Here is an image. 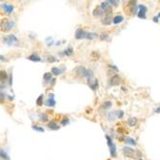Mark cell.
<instances>
[{
  "label": "cell",
  "mask_w": 160,
  "mask_h": 160,
  "mask_svg": "<svg viewBox=\"0 0 160 160\" xmlns=\"http://www.w3.org/2000/svg\"><path fill=\"white\" fill-rule=\"evenodd\" d=\"M123 152L124 154L126 155V157H130V158H132V159H138L142 156V153L140 151L136 150H133L130 147H124L123 148Z\"/></svg>",
  "instance_id": "cell-1"
},
{
  "label": "cell",
  "mask_w": 160,
  "mask_h": 160,
  "mask_svg": "<svg viewBox=\"0 0 160 160\" xmlns=\"http://www.w3.org/2000/svg\"><path fill=\"white\" fill-rule=\"evenodd\" d=\"M136 6V1H129L124 4V11L127 15H131L134 12Z\"/></svg>",
  "instance_id": "cell-2"
},
{
  "label": "cell",
  "mask_w": 160,
  "mask_h": 160,
  "mask_svg": "<svg viewBox=\"0 0 160 160\" xmlns=\"http://www.w3.org/2000/svg\"><path fill=\"white\" fill-rule=\"evenodd\" d=\"M77 71H80V72H78L81 76H83V77H87L88 79H90V78L92 77V73L90 70H86L85 68L83 67H79L77 69Z\"/></svg>",
  "instance_id": "cell-3"
},
{
  "label": "cell",
  "mask_w": 160,
  "mask_h": 160,
  "mask_svg": "<svg viewBox=\"0 0 160 160\" xmlns=\"http://www.w3.org/2000/svg\"><path fill=\"white\" fill-rule=\"evenodd\" d=\"M75 38L77 39L87 38V33H85L83 29H78L77 31H76V34H75Z\"/></svg>",
  "instance_id": "cell-4"
},
{
  "label": "cell",
  "mask_w": 160,
  "mask_h": 160,
  "mask_svg": "<svg viewBox=\"0 0 160 160\" xmlns=\"http://www.w3.org/2000/svg\"><path fill=\"white\" fill-rule=\"evenodd\" d=\"M119 83H121V78L119 76H117V75L111 77V79L109 80V84L110 85H118Z\"/></svg>",
  "instance_id": "cell-5"
},
{
  "label": "cell",
  "mask_w": 160,
  "mask_h": 160,
  "mask_svg": "<svg viewBox=\"0 0 160 160\" xmlns=\"http://www.w3.org/2000/svg\"><path fill=\"white\" fill-rule=\"evenodd\" d=\"M147 8L144 5L139 6V12H138V17L140 18H146V13H147Z\"/></svg>",
  "instance_id": "cell-6"
},
{
  "label": "cell",
  "mask_w": 160,
  "mask_h": 160,
  "mask_svg": "<svg viewBox=\"0 0 160 160\" xmlns=\"http://www.w3.org/2000/svg\"><path fill=\"white\" fill-rule=\"evenodd\" d=\"M3 40L5 41L6 43L12 44V43H14V42H16V41H17V39L15 38L14 35H10V36H8V37L4 38V39H3Z\"/></svg>",
  "instance_id": "cell-7"
},
{
  "label": "cell",
  "mask_w": 160,
  "mask_h": 160,
  "mask_svg": "<svg viewBox=\"0 0 160 160\" xmlns=\"http://www.w3.org/2000/svg\"><path fill=\"white\" fill-rule=\"evenodd\" d=\"M88 85L92 88V89H97V87H98V80H97V79H94V80L88 79Z\"/></svg>",
  "instance_id": "cell-8"
},
{
  "label": "cell",
  "mask_w": 160,
  "mask_h": 160,
  "mask_svg": "<svg viewBox=\"0 0 160 160\" xmlns=\"http://www.w3.org/2000/svg\"><path fill=\"white\" fill-rule=\"evenodd\" d=\"M2 8L4 9V11H5L7 14H11V13H13V11H14V7L12 5H10V4H7V3L3 4V5H2Z\"/></svg>",
  "instance_id": "cell-9"
},
{
  "label": "cell",
  "mask_w": 160,
  "mask_h": 160,
  "mask_svg": "<svg viewBox=\"0 0 160 160\" xmlns=\"http://www.w3.org/2000/svg\"><path fill=\"white\" fill-rule=\"evenodd\" d=\"M15 26V22L14 21H8V20H6L5 18V24H4V27H5V31H8V30L12 29L13 27Z\"/></svg>",
  "instance_id": "cell-10"
},
{
  "label": "cell",
  "mask_w": 160,
  "mask_h": 160,
  "mask_svg": "<svg viewBox=\"0 0 160 160\" xmlns=\"http://www.w3.org/2000/svg\"><path fill=\"white\" fill-rule=\"evenodd\" d=\"M103 14H106L105 13V11L103 10L101 7H97L95 10H94V13H93V15H96V16H99V15H102Z\"/></svg>",
  "instance_id": "cell-11"
},
{
  "label": "cell",
  "mask_w": 160,
  "mask_h": 160,
  "mask_svg": "<svg viewBox=\"0 0 160 160\" xmlns=\"http://www.w3.org/2000/svg\"><path fill=\"white\" fill-rule=\"evenodd\" d=\"M55 104H56V101L54 100V95L53 94H51L50 97H49V99L47 100V102H46V105H47V106L53 107V106H55Z\"/></svg>",
  "instance_id": "cell-12"
},
{
  "label": "cell",
  "mask_w": 160,
  "mask_h": 160,
  "mask_svg": "<svg viewBox=\"0 0 160 160\" xmlns=\"http://www.w3.org/2000/svg\"><path fill=\"white\" fill-rule=\"evenodd\" d=\"M123 19H124V17H123L122 15H117V16H115V17L113 18V23H114V24H118V23L122 22Z\"/></svg>",
  "instance_id": "cell-13"
},
{
  "label": "cell",
  "mask_w": 160,
  "mask_h": 160,
  "mask_svg": "<svg viewBox=\"0 0 160 160\" xmlns=\"http://www.w3.org/2000/svg\"><path fill=\"white\" fill-rule=\"evenodd\" d=\"M125 142L127 143V144H130V145H136V141L133 138H131V137H126Z\"/></svg>",
  "instance_id": "cell-14"
},
{
  "label": "cell",
  "mask_w": 160,
  "mask_h": 160,
  "mask_svg": "<svg viewBox=\"0 0 160 160\" xmlns=\"http://www.w3.org/2000/svg\"><path fill=\"white\" fill-rule=\"evenodd\" d=\"M27 58L30 59V60H33V61H40V58L39 56H37V55H31Z\"/></svg>",
  "instance_id": "cell-15"
},
{
  "label": "cell",
  "mask_w": 160,
  "mask_h": 160,
  "mask_svg": "<svg viewBox=\"0 0 160 160\" xmlns=\"http://www.w3.org/2000/svg\"><path fill=\"white\" fill-rule=\"evenodd\" d=\"M109 148H110V154H111V156L112 157H115L116 156V147H115V145L113 144Z\"/></svg>",
  "instance_id": "cell-16"
},
{
  "label": "cell",
  "mask_w": 160,
  "mask_h": 160,
  "mask_svg": "<svg viewBox=\"0 0 160 160\" xmlns=\"http://www.w3.org/2000/svg\"><path fill=\"white\" fill-rule=\"evenodd\" d=\"M48 126L49 129H51V130H58V126L57 125V123H55V122H50L48 124Z\"/></svg>",
  "instance_id": "cell-17"
},
{
  "label": "cell",
  "mask_w": 160,
  "mask_h": 160,
  "mask_svg": "<svg viewBox=\"0 0 160 160\" xmlns=\"http://www.w3.org/2000/svg\"><path fill=\"white\" fill-rule=\"evenodd\" d=\"M43 79L45 81H50L52 79V74L51 73H45L43 76Z\"/></svg>",
  "instance_id": "cell-18"
},
{
  "label": "cell",
  "mask_w": 160,
  "mask_h": 160,
  "mask_svg": "<svg viewBox=\"0 0 160 160\" xmlns=\"http://www.w3.org/2000/svg\"><path fill=\"white\" fill-rule=\"evenodd\" d=\"M52 73H54L55 75H59V74L61 73V70L57 67H53L52 68Z\"/></svg>",
  "instance_id": "cell-19"
},
{
  "label": "cell",
  "mask_w": 160,
  "mask_h": 160,
  "mask_svg": "<svg viewBox=\"0 0 160 160\" xmlns=\"http://www.w3.org/2000/svg\"><path fill=\"white\" fill-rule=\"evenodd\" d=\"M136 122H137V120H136V118H131L130 120H129V125L131 126H134L136 124Z\"/></svg>",
  "instance_id": "cell-20"
},
{
  "label": "cell",
  "mask_w": 160,
  "mask_h": 160,
  "mask_svg": "<svg viewBox=\"0 0 160 160\" xmlns=\"http://www.w3.org/2000/svg\"><path fill=\"white\" fill-rule=\"evenodd\" d=\"M42 99H43V96H42V95H40V96L38 98V100H37V105H38V106H41V105H42Z\"/></svg>",
  "instance_id": "cell-21"
},
{
  "label": "cell",
  "mask_w": 160,
  "mask_h": 160,
  "mask_svg": "<svg viewBox=\"0 0 160 160\" xmlns=\"http://www.w3.org/2000/svg\"><path fill=\"white\" fill-rule=\"evenodd\" d=\"M33 130H35V131H40V132H43L44 130L42 129V127H39V126H33Z\"/></svg>",
  "instance_id": "cell-22"
},
{
  "label": "cell",
  "mask_w": 160,
  "mask_h": 160,
  "mask_svg": "<svg viewBox=\"0 0 160 160\" xmlns=\"http://www.w3.org/2000/svg\"><path fill=\"white\" fill-rule=\"evenodd\" d=\"M6 78H7V74H6V72L5 71H1V81L6 80Z\"/></svg>",
  "instance_id": "cell-23"
},
{
  "label": "cell",
  "mask_w": 160,
  "mask_h": 160,
  "mask_svg": "<svg viewBox=\"0 0 160 160\" xmlns=\"http://www.w3.org/2000/svg\"><path fill=\"white\" fill-rule=\"evenodd\" d=\"M0 152H1V157H2V158H4V159H7V158H8V157H7V155H6V153L4 152V150H1V151H0Z\"/></svg>",
  "instance_id": "cell-24"
},
{
  "label": "cell",
  "mask_w": 160,
  "mask_h": 160,
  "mask_svg": "<svg viewBox=\"0 0 160 160\" xmlns=\"http://www.w3.org/2000/svg\"><path fill=\"white\" fill-rule=\"evenodd\" d=\"M110 106H111V102H108V101L104 104V107H109Z\"/></svg>",
  "instance_id": "cell-25"
},
{
  "label": "cell",
  "mask_w": 160,
  "mask_h": 160,
  "mask_svg": "<svg viewBox=\"0 0 160 160\" xmlns=\"http://www.w3.org/2000/svg\"><path fill=\"white\" fill-rule=\"evenodd\" d=\"M94 37H96V35L95 34H87V39H93Z\"/></svg>",
  "instance_id": "cell-26"
},
{
  "label": "cell",
  "mask_w": 160,
  "mask_h": 160,
  "mask_svg": "<svg viewBox=\"0 0 160 160\" xmlns=\"http://www.w3.org/2000/svg\"><path fill=\"white\" fill-rule=\"evenodd\" d=\"M103 36H101V39H107V33H103Z\"/></svg>",
  "instance_id": "cell-27"
},
{
  "label": "cell",
  "mask_w": 160,
  "mask_h": 160,
  "mask_svg": "<svg viewBox=\"0 0 160 160\" xmlns=\"http://www.w3.org/2000/svg\"><path fill=\"white\" fill-rule=\"evenodd\" d=\"M110 4H113V5H117V3H118V1H113V0H111V1H108Z\"/></svg>",
  "instance_id": "cell-28"
},
{
  "label": "cell",
  "mask_w": 160,
  "mask_h": 160,
  "mask_svg": "<svg viewBox=\"0 0 160 160\" xmlns=\"http://www.w3.org/2000/svg\"><path fill=\"white\" fill-rule=\"evenodd\" d=\"M117 115H118V117H120V118H122L123 117V115H124V113H123V111H120L117 113Z\"/></svg>",
  "instance_id": "cell-29"
},
{
  "label": "cell",
  "mask_w": 160,
  "mask_h": 160,
  "mask_svg": "<svg viewBox=\"0 0 160 160\" xmlns=\"http://www.w3.org/2000/svg\"><path fill=\"white\" fill-rule=\"evenodd\" d=\"M67 123H68V119H67V118H66V120H63V121L61 122V124H62V125H66Z\"/></svg>",
  "instance_id": "cell-30"
},
{
  "label": "cell",
  "mask_w": 160,
  "mask_h": 160,
  "mask_svg": "<svg viewBox=\"0 0 160 160\" xmlns=\"http://www.w3.org/2000/svg\"><path fill=\"white\" fill-rule=\"evenodd\" d=\"M155 112H156V113H160V107H157V108L155 109Z\"/></svg>",
  "instance_id": "cell-31"
},
{
  "label": "cell",
  "mask_w": 160,
  "mask_h": 160,
  "mask_svg": "<svg viewBox=\"0 0 160 160\" xmlns=\"http://www.w3.org/2000/svg\"><path fill=\"white\" fill-rule=\"evenodd\" d=\"M153 21H154V22H157V21H158V17L154 16V17H153Z\"/></svg>",
  "instance_id": "cell-32"
},
{
  "label": "cell",
  "mask_w": 160,
  "mask_h": 160,
  "mask_svg": "<svg viewBox=\"0 0 160 160\" xmlns=\"http://www.w3.org/2000/svg\"><path fill=\"white\" fill-rule=\"evenodd\" d=\"M157 17H160V13L158 14V16H157Z\"/></svg>",
  "instance_id": "cell-33"
}]
</instances>
